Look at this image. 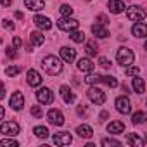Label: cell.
<instances>
[{
	"label": "cell",
	"instance_id": "8d00e7d4",
	"mask_svg": "<svg viewBox=\"0 0 147 147\" xmlns=\"http://www.w3.org/2000/svg\"><path fill=\"white\" fill-rule=\"evenodd\" d=\"M19 71H21V69H19L18 66H9V67L5 69V75H7V76H16V75H19Z\"/></svg>",
	"mask_w": 147,
	"mask_h": 147
},
{
	"label": "cell",
	"instance_id": "d6986e66",
	"mask_svg": "<svg viewBox=\"0 0 147 147\" xmlns=\"http://www.w3.org/2000/svg\"><path fill=\"white\" fill-rule=\"evenodd\" d=\"M92 33H94L97 38H107V36H109V31H107V28H106L104 24H100V23H95V24H92Z\"/></svg>",
	"mask_w": 147,
	"mask_h": 147
},
{
	"label": "cell",
	"instance_id": "d590c367",
	"mask_svg": "<svg viewBox=\"0 0 147 147\" xmlns=\"http://www.w3.org/2000/svg\"><path fill=\"white\" fill-rule=\"evenodd\" d=\"M0 145L2 147H19V144L16 140H9V138H2L0 140Z\"/></svg>",
	"mask_w": 147,
	"mask_h": 147
},
{
	"label": "cell",
	"instance_id": "e575fe53",
	"mask_svg": "<svg viewBox=\"0 0 147 147\" xmlns=\"http://www.w3.org/2000/svg\"><path fill=\"white\" fill-rule=\"evenodd\" d=\"M30 113H31V116H35V118H42V116H43V109H42L40 106H31Z\"/></svg>",
	"mask_w": 147,
	"mask_h": 147
},
{
	"label": "cell",
	"instance_id": "83f0119b",
	"mask_svg": "<svg viewBox=\"0 0 147 147\" xmlns=\"http://www.w3.org/2000/svg\"><path fill=\"white\" fill-rule=\"evenodd\" d=\"M69 38L75 42V43H83V42H85V33L75 30V31H71V33H69Z\"/></svg>",
	"mask_w": 147,
	"mask_h": 147
},
{
	"label": "cell",
	"instance_id": "bcb514c9",
	"mask_svg": "<svg viewBox=\"0 0 147 147\" xmlns=\"http://www.w3.org/2000/svg\"><path fill=\"white\" fill-rule=\"evenodd\" d=\"M16 18H18V19H23V12L18 11V12H16Z\"/></svg>",
	"mask_w": 147,
	"mask_h": 147
},
{
	"label": "cell",
	"instance_id": "d4e9b609",
	"mask_svg": "<svg viewBox=\"0 0 147 147\" xmlns=\"http://www.w3.org/2000/svg\"><path fill=\"white\" fill-rule=\"evenodd\" d=\"M131 121H133V125L147 123V113H144V111H137V113L131 116Z\"/></svg>",
	"mask_w": 147,
	"mask_h": 147
},
{
	"label": "cell",
	"instance_id": "f6af8a7d",
	"mask_svg": "<svg viewBox=\"0 0 147 147\" xmlns=\"http://www.w3.org/2000/svg\"><path fill=\"white\" fill-rule=\"evenodd\" d=\"M4 116H5V111H4V107H0V119H4Z\"/></svg>",
	"mask_w": 147,
	"mask_h": 147
},
{
	"label": "cell",
	"instance_id": "8992f818",
	"mask_svg": "<svg viewBox=\"0 0 147 147\" xmlns=\"http://www.w3.org/2000/svg\"><path fill=\"white\" fill-rule=\"evenodd\" d=\"M78 21L76 19H73V18H62V19H59L57 21V26H59V30H62V31H75L76 28H78Z\"/></svg>",
	"mask_w": 147,
	"mask_h": 147
},
{
	"label": "cell",
	"instance_id": "1f68e13d",
	"mask_svg": "<svg viewBox=\"0 0 147 147\" xmlns=\"http://www.w3.org/2000/svg\"><path fill=\"white\" fill-rule=\"evenodd\" d=\"M125 73H126V76H138L140 75V67L138 66H128L125 69Z\"/></svg>",
	"mask_w": 147,
	"mask_h": 147
},
{
	"label": "cell",
	"instance_id": "cb8c5ba5",
	"mask_svg": "<svg viewBox=\"0 0 147 147\" xmlns=\"http://www.w3.org/2000/svg\"><path fill=\"white\" fill-rule=\"evenodd\" d=\"M131 85H133L135 94H144V92H145V83H144V80H142V78L135 76V78H133V82H131Z\"/></svg>",
	"mask_w": 147,
	"mask_h": 147
},
{
	"label": "cell",
	"instance_id": "60d3db41",
	"mask_svg": "<svg viewBox=\"0 0 147 147\" xmlns=\"http://www.w3.org/2000/svg\"><path fill=\"white\" fill-rule=\"evenodd\" d=\"M2 24H4V28H5V30H14V24H12L9 19H4V21H2Z\"/></svg>",
	"mask_w": 147,
	"mask_h": 147
},
{
	"label": "cell",
	"instance_id": "52a82bcc",
	"mask_svg": "<svg viewBox=\"0 0 147 147\" xmlns=\"http://www.w3.org/2000/svg\"><path fill=\"white\" fill-rule=\"evenodd\" d=\"M116 109H118V113H121V114H130V111H131V102H130V99H128L126 94L116 99Z\"/></svg>",
	"mask_w": 147,
	"mask_h": 147
},
{
	"label": "cell",
	"instance_id": "277c9868",
	"mask_svg": "<svg viewBox=\"0 0 147 147\" xmlns=\"http://www.w3.org/2000/svg\"><path fill=\"white\" fill-rule=\"evenodd\" d=\"M19 125L16 121H4L2 125H0V131H2L5 137H16L19 133Z\"/></svg>",
	"mask_w": 147,
	"mask_h": 147
},
{
	"label": "cell",
	"instance_id": "603a6c76",
	"mask_svg": "<svg viewBox=\"0 0 147 147\" xmlns=\"http://www.w3.org/2000/svg\"><path fill=\"white\" fill-rule=\"evenodd\" d=\"M76 133H78L82 138H90V137L94 135V130H92L90 125H80V126L76 128Z\"/></svg>",
	"mask_w": 147,
	"mask_h": 147
},
{
	"label": "cell",
	"instance_id": "9a60e30c",
	"mask_svg": "<svg viewBox=\"0 0 147 147\" xmlns=\"http://www.w3.org/2000/svg\"><path fill=\"white\" fill-rule=\"evenodd\" d=\"M78 69L80 71H83V73H92L94 71V67H95V64L92 62V59H88V57H82L80 61H78Z\"/></svg>",
	"mask_w": 147,
	"mask_h": 147
},
{
	"label": "cell",
	"instance_id": "44dd1931",
	"mask_svg": "<svg viewBox=\"0 0 147 147\" xmlns=\"http://www.w3.org/2000/svg\"><path fill=\"white\" fill-rule=\"evenodd\" d=\"M24 5L33 12H38V11H42L45 7V2L43 0H24Z\"/></svg>",
	"mask_w": 147,
	"mask_h": 147
},
{
	"label": "cell",
	"instance_id": "5bb4252c",
	"mask_svg": "<svg viewBox=\"0 0 147 147\" xmlns=\"http://www.w3.org/2000/svg\"><path fill=\"white\" fill-rule=\"evenodd\" d=\"M61 97H62V100L66 102V104H73L76 100V95L73 94V90L67 87V85H62L61 87Z\"/></svg>",
	"mask_w": 147,
	"mask_h": 147
},
{
	"label": "cell",
	"instance_id": "4316f807",
	"mask_svg": "<svg viewBox=\"0 0 147 147\" xmlns=\"http://www.w3.org/2000/svg\"><path fill=\"white\" fill-rule=\"evenodd\" d=\"M102 78H104V76H100V75L88 73L87 78H85V83H88V85H97V83H102Z\"/></svg>",
	"mask_w": 147,
	"mask_h": 147
},
{
	"label": "cell",
	"instance_id": "30bf717a",
	"mask_svg": "<svg viewBox=\"0 0 147 147\" xmlns=\"http://www.w3.org/2000/svg\"><path fill=\"white\" fill-rule=\"evenodd\" d=\"M47 118H49V123L50 125H55V126H62L64 125V116L59 109H50L47 113Z\"/></svg>",
	"mask_w": 147,
	"mask_h": 147
},
{
	"label": "cell",
	"instance_id": "b9f144b4",
	"mask_svg": "<svg viewBox=\"0 0 147 147\" xmlns=\"http://www.w3.org/2000/svg\"><path fill=\"white\" fill-rule=\"evenodd\" d=\"M21 43H23V42H21V38H19V36H14V38H12V47L19 49V47H21Z\"/></svg>",
	"mask_w": 147,
	"mask_h": 147
},
{
	"label": "cell",
	"instance_id": "f546056e",
	"mask_svg": "<svg viewBox=\"0 0 147 147\" xmlns=\"http://www.w3.org/2000/svg\"><path fill=\"white\" fill-rule=\"evenodd\" d=\"M59 12L62 14V18H71V14H73V7L67 5V4H62V5L59 7Z\"/></svg>",
	"mask_w": 147,
	"mask_h": 147
},
{
	"label": "cell",
	"instance_id": "e0dca14e",
	"mask_svg": "<svg viewBox=\"0 0 147 147\" xmlns=\"http://www.w3.org/2000/svg\"><path fill=\"white\" fill-rule=\"evenodd\" d=\"M107 7H109V11H111L113 14H121V12L126 9L123 0H109V2H107Z\"/></svg>",
	"mask_w": 147,
	"mask_h": 147
},
{
	"label": "cell",
	"instance_id": "3957f363",
	"mask_svg": "<svg viewBox=\"0 0 147 147\" xmlns=\"http://www.w3.org/2000/svg\"><path fill=\"white\" fill-rule=\"evenodd\" d=\"M87 95H88V99H90L94 104H97V106H100V104H104V102H106V94H104L100 88H97L95 85H90V88H88Z\"/></svg>",
	"mask_w": 147,
	"mask_h": 147
},
{
	"label": "cell",
	"instance_id": "7c38bea8",
	"mask_svg": "<svg viewBox=\"0 0 147 147\" xmlns=\"http://www.w3.org/2000/svg\"><path fill=\"white\" fill-rule=\"evenodd\" d=\"M26 80H28L30 87H38L42 83V75H40L38 71H35V69H30L28 75H26Z\"/></svg>",
	"mask_w": 147,
	"mask_h": 147
},
{
	"label": "cell",
	"instance_id": "f1b7e54d",
	"mask_svg": "<svg viewBox=\"0 0 147 147\" xmlns=\"http://www.w3.org/2000/svg\"><path fill=\"white\" fill-rule=\"evenodd\" d=\"M33 133H35L36 137H40V138H47V137H49V128H47V126H35Z\"/></svg>",
	"mask_w": 147,
	"mask_h": 147
},
{
	"label": "cell",
	"instance_id": "ab89813d",
	"mask_svg": "<svg viewBox=\"0 0 147 147\" xmlns=\"http://www.w3.org/2000/svg\"><path fill=\"white\" fill-rule=\"evenodd\" d=\"M97 21H99L100 24H104V26H106V24L109 23V21H107V18H106L104 14H99V16H97Z\"/></svg>",
	"mask_w": 147,
	"mask_h": 147
},
{
	"label": "cell",
	"instance_id": "ac0fdd59",
	"mask_svg": "<svg viewBox=\"0 0 147 147\" xmlns=\"http://www.w3.org/2000/svg\"><path fill=\"white\" fill-rule=\"evenodd\" d=\"M61 57H62L64 62H73L76 57V50L71 49V47H62L61 49Z\"/></svg>",
	"mask_w": 147,
	"mask_h": 147
},
{
	"label": "cell",
	"instance_id": "681fc988",
	"mask_svg": "<svg viewBox=\"0 0 147 147\" xmlns=\"http://www.w3.org/2000/svg\"><path fill=\"white\" fill-rule=\"evenodd\" d=\"M145 142H147V135H145Z\"/></svg>",
	"mask_w": 147,
	"mask_h": 147
},
{
	"label": "cell",
	"instance_id": "5b68a950",
	"mask_svg": "<svg viewBox=\"0 0 147 147\" xmlns=\"http://www.w3.org/2000/svg\"><path fill=\"white\" fill-rule=\"evenodd\" d=\"M126 16H128L130 21L138 23V21H142L147 14H145V11H144L142 7H138V5H130V7L126 9Z\"/></svg>",
	"mask_w": 147,
	"mask_h": 147
},
{
	"label": "cell",
	"instance_id": "7a4b0ae2",
	"mask_svg": "<svg viewBox=\"0 0 147 147\" xmlns=\"http://www.w3.org/2000/svg\"><path fill=\"white\" fill-rule=\"evenodd\" d=\"M116 61H118V64H121L123 67H128V66L133 64L135 55H133V52H131L130 49L121 47V49H118V52H116Z\"/></svg>",
	"mask_w": 147,
	"mask_h": 147
},
{
	"label": "cell",
	"instance_id": "7402d4cb",
	"mask_svg": "<svg viewBox=\"0 0 147 147\" xmlns=\"http://www.w3.org/2000/svg\"><path fill=\"white\" fill-rule=\"evenodd\" d=\"M107 131L109 133H123L125 131V123L123 121H111L109 125H107Z\"/></svg>",
	"mask_w": 147,
	"mask_h": 147
},
{
	"label": "cell",
	"instance_id": "ffe728a7",
	"mask_svg": "<svg viewBox=\"0 0 147 147\" xmlns=\"http://www.w3.org/2000/svg\"><path fill=\"white\" fill-rule=\"evenodd\" d=\"M33 23H35L40 30H50V28H52L50 19H49V18H45V16H35Z\"/></svg>",
	"mask_w": 147,
	"mask_h": 147
},
{
	"label": "cell",
	"instance_id": "8fae6325",
	"mask_svg": "<svg viewBox=\"0 0 147 147\" xmlns=\"http://www.w3.org/2000/svg\"><path fill=\"white\" fill-rule=\"evenodd\" d=\"M23 106H24V95L21 92H14L12 97H11V107L14 111H21Z\"/></svg>",
	"mask_w": 147,
	"mask_h": 147
},
{
	"label": "cell",
	"instance_id": "c3c4849f",
	"mask_svg": "<svg viewBox=\"0 0 147 147\" xmlns=\"http://www.w3.org/2000/svg\"><path fill=\"white\" fill-rule=\"evenodd\" d=\"M144 49H145V50H147V42H145V43H144Z\"/></svg>",
	"mask_w": 147,
	"mask_h": 147
},
{
	"label": "cell",
	"instance_id": "9c48e42d",
	"mask_svg": "<svg viewBox=\"0 0 147 147\" xmlns=\"http://www.w3.org/2000/svg\"><path fill=\"white\" fill-rule=\"evenodd\" d=\"M52 140H54L55 145L62 147V145H69V144L73 142V137H71L69 131H59V133H55V135L52 137Z\"/></svg>",
	"mask_w": 147,
	"mask_h": 147
},
{
	"label": "cell",
	"instance_id": "836d02e7",
	"mask_svg": "<svg viewBox=\"0 0 147 147\" xmlns=\"http://www.w3.org/2000/svg\"><path fill=\"white\" fill-rule=\"evenodd\" d=\"M102 145H104V147H111V145H113V147H119L121 142H119V140H114V138H104V140H102Z\"/></svg>",
	"mask_w": 147,
	"mask_h": 147
},
{
	"label": "cell",
	"instance_id": "7bdbcfd3",
	"mask_svg": "<svg viewBox=\"0 0 147 147\" xmlns=\"http://www.w3.org/2000/svg\"><path fill=\"white\" fill-rule=\"evenodd\" d=\"M107 116H109V114H107L106 111H102V113L99 114V118H100V121H104V119H107Z\"/></svg>",
	"mask_w": 147,
	"mask_h": 147
},
{
	"label": "cell",
	"instance_id": "ba28073f",
	"mask_svg": "<svg viewBox=\"0 0 147 147\" xmlns=\"http://www.w3.org/2000/svg\"><path fill=\"white\" fill-rule=\"evenodd\" d=\"M36 99H38V102H42V104H52V100H54V92H52L50 88H47V87H42V88L36 92Z\"/></svg>",
	"mask_w": 147,
	"mask_h": 147
},
{
	"label": "cell",
	"instance_id": "f907efd6",
	"mask_svg": "<svg viewBox=\"0 0 147 147\" xmlns=\"http://www.w3.org/2000/svg\"><path fill=\"white\" fill-rule=\"evenodd\" d=\"M88 2H90V0H88Z\"/></svg>",
	"mask_w": 147,
	"mask_h": 147
},
{
	"label": "cell",
	"instance_id": "7dc6e473",
	"mask_svg": "<svg viewBox=\"0 0 147 147\" xmlns=\"http://www.w3.org/2000/svg\"><path fill=\"white\" fill-rule=\"evenodd\" d=\"M121 88H123V92H125V94H128V87H126V85H125V83H123V85H121Z\"/></svg>",
	"mask_w": 147,
	"mask_h": 147
},
{
	"label": "cell",
	"instance_id": "f35d334b",
	"mask_svg": "<svg viewBox=\"0 0 147 147\" xmlns=\"http://www.w3.org/2000/svg\"><path fill=\"white\" fill-rule=\"evenodd\" d=\"M99 64H100L102 67H109V66H111V62H109L106 57H99Z\"/></svg>",
	"mask_w": 147,
	"mask_h": 147
},
{
	"label": "cell",
	"instance_id": "4dcf8cb0",
	"mask_svg": "<svg viewBox=\"0 0 147 147\" xmlns=\"http://www.w3.org/2000/svg\"><path fill=\"white\" fill-rule=\"evenodd\" d=\"M85 50H87V54H88L90 57H95V55H97V47H95V42H88V43L85 45Z\"/></svg>",
	"mask_w": 147,
	"mask_h": 147
},
{
	"label": "cell",
	"instance_id": "74e56055",
	"mask_svg": "<svg viewBox=\"0 0 147 147\" xmlns=\"http://www.w3.org/2000/svg\"><path fill=\"white\" fill-rule=\"evenodd\" d=\"M5 50H7V57L9 59H14L16 57V47H7Z\"/></svg>",
	"mask_w": 147,
	"mask_h": 147
},
{
	"label": "cell",
	"instance_id": "6da1fadb",
	"mask_svg": "<svg viewBox=\"0 0 147 147\" xmlns=\"http://www.w3.org/2000/svg\"><path fill=\"white\" fill-rule=\"evenodd\" d=\"M42 67L45 69V73H49L50 76H55V75H59V73L62 71V61L59 57H55V55H47L42 61Z\"/></svg>",
	"mask_w": 147,
	"mask_h": 147
},
{
	"label": "cell",
	"instance_id": "ee69618b",
	"mask_svg": "<svg viewBox=\"0 0 147 147\" xmlns=\"http://www.w3.org/2000/svg\"><path fill=\"white\" fill-rule=\"evenodd\" d=\"M11 4H12V0H2V5L4 7H9Z\"/></svg>",
	"mask_w": 147,
	"mask_h": 147
},
{
	"label": "cell",
	"instance_id": "4fadbf2b",
	"mask_svg": "<svg viewBox=\"0 0 147 147\" xmlns=\"http://www.w3.org/2000/svg\"><path fill=\"white\" fill-rule=\"evenodd\" d=\"M131 33H133V36H137V38H144V36H147V24L142 23V21L135 23V24L131 26Z\"/></svg>",
	"mask_w": 147,
	"mask_h": 147
},
{
	"label": "cell",
	"instance_id": "d6a6232c",
	"mask_svg": "<svg viewBox=\"0 0 147 147\" xmlns=\"http://www.w3.org/2000/svg\"><path fill=\"white\" fill-rule=\"evenodd\" d=\"M102 83H106V85H107V87H111V88H114V87H118V80H116L114 76H109V75L102 78Z\"/></svg>",
	"mask_w": 147,
	"mask_h": 147
},
{
	"label": "cell",
	"instance_id": "484cf974",
	"mask_svg": "<svg viewBox=\"0 0 147 147\" xmlns=\"http://www.w3.org/2000/svg\"><path fill=\"white\" fill-rule=\"evenodd\" d=\"M30 38H31L33 45H43V42H45V36L42 35V31H33L30 35Z\"/></svg>",
	"mask_w": 147,
	"mask_h": 147
},
{
	"label": "cell",
	"instance_id": "2e32d148",
	"mask_svg": "<svg viewBox=\"0 0 147 147\" xmlns=\"http://www.w3.org/2000/svg\"><path fill=\"white\" fill-rule=\"evenodd\" d=\"M125 142H126L128 145H131V147H142V145L145 144V140L140 138L138 133H128V135L125 137Z\"/></svg>",
	"mask_w": 147,
	"mask_h": 147
}]
</instances>
